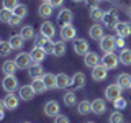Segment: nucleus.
I'll return each mask as SVG.
<instances>
[{"mask_svg":"<svg viewBox=\"0 0 131 123\" xmlns=\"http://www.w3.org/2000/svg\"><path fill=\"white\" fill-rule=\"evenodd\" d=\"M116 48H125V38L123 36H116Z\"/></svg>","mask_w":131,"mask_h":123,"instance_id":"nucleus-45","label":"nucleus"},{"mask_svg":"<svg viewBox=\"0 0 131 123\" xmlns=\"http://www.w3.org/2000/svg\"><path fill=\"white\" fill-rule=\"evenodd\" d=\"M52 8H54V7H52L49 2H43L39 5V8H38V15L43 16V18H48V16L52 15Z\"/></svg>","mask_w":131,"mask_h":123,"instance_id":"nucleus-25","label":"nucleus"},{"mask_svg":"<svg viewBox=\"0 0 131 123\" xmlns=\"http://www.w3.org/2000/svg\"><path fill=\"white\" fill-rule=\"evenodd\" d=\"M44 80L48 89H56L57 87V74H52V72H44V76L41 77Z\"/></svg>","mask_w":131,"mask_h":123,"instance_id":"nucleus-21","label":"nucleus"},{"mask_svg":"<svg viewBox=\"0 0 131 123\" xmlns=\"http://www.w3.org/2000/svg\"><path fill=\"white\" fill-rule=\"evenodd\" d=\"M72 20H74V13L69 8H61L59 10V13H57V23L59 25H69V23H72Z\"/></svg>","mask_w":131,"mask_h":123,"instance_id":"nucleus-11","label":"nucleus"},{"mask_svg":"<svg viewBox=\"0 0 131 123\" xmlns=\"http://www.w3.org/2000/svg\"><path fill=\"white\" fill-rule=\"evenodd\" d=\"M102 23L105 25L106 28H115L118 23H120V18H118V12L115 10H108L103 13V18H102Z\"/></svg>","mask_w":131,"mask_h":123,"instance_id":"nucleus-2","label":"nucleus"},{"mask_svg":"<svg viewBox=\"0 0 131 123\" xmlns=\"http://www.w3.org/2000/svg\"><path fill=\"white\" fill-rule=\"evenodd\" d=\"M8 43L12 44V48H13V49H21V48H23V44H25V38H23V36L18 33V35L10 36Z\"/></svg>","mask_w":131,"mask_h":123,"instance_id":"nucleus-27","label":"nucleus"},{"mask_svg":"<svg viewBox=\"0 0 131 123\" xmlns=\"http://www.w3.org/2000/svg\"><path fill=\"white\" fill-rule=\"evenodd\" d=\"M48 53L44 51V48H33L31 51H30V56H31V59H33V63H43L44 61V57H46Z\"/></svg>","mask_w":131,"mask_h":123,"instance_id":"nucleus-19","label":"nucleus"},{"mask_svg":"<svg viewBox=\"0 0 131 123\" xmlns=\"http://www.w3.org/2000/svg\"><path fill=\"white\" fill-rule=\"evenodd\" d=\"M64 104L67 107H72L77 104V97H75V92H66L64 94Z\"/></svg>","mask_w":131,"mask_h":123,"instance_id":"nucleus-34","label":"nucleus"},{"mask_svg":"<svg viewBox=\"0 0 131 123\" xmlns=\"http://www.w3.org/2000/svg\"><path fill=\"white\" fill-rule=\"evenodd\" d=\"M43 2H49V0H43Z\"/></svg>","mask_w":131,"mask_h":123,"instance_id":"nucleus-49","label":"nucleus"},{"mask_svg":"<svg viewBox=\"0 0 131 123\" xmlns=\"http://www.w3.org/2000/svg\"><path fill=\"white\" fill-rule=\"evenodd\" d=\"M100 63H102L100 56H98L97 53H93V51H89L87 54L84 56V64L87 66V67H90V69H93L95 66H98Z\"/></svg>","mask_w":131,"mask_h":123,"instance_id":"nucleus-14","label":"nucleus"},{"mask_svg":"<svg viewBox=\"0 0 131 123\" xmlns=\"http://www.w3.org/2000/svg\"><path fill=\"white\" fill-rule=\"evenodd\" d=\"M103 13H105V12L102 10L100 7H92V8H90V18L95 20V22H102Z\"/></svg>","mask_w":131,"mask_h":123,"instance_id":"nucleus-32","label":"nucleus"},{"mask_svg":"<svg viewBox=\"0 0 131 123\" xmlns=\"http://www.w3.org/2000/svg\"><path fill=\"white\" fill-rule=\"evenodd\" d=\"M115 30H116V35L118 36H123V38H126V36L131 35V25L128 22H120L115 26Z\"/></svg>","mask_w":131,"mask_h":123,"instance_id":"nucleus-20","label":"nucleus"},{"mask_svg":"<svg viewBox=\"0 0 131 123\" xmlns=\"http://www.w3.org/2000/svg\"><path fill=\"white\" fill-rule=\"evenodd\" d=\"M87 123H93V121H87Z\"/></svg>","mask_w":131,"mask_h":123,"instance_id":"nucleus-51","label":"nucleus"},{"mask_svg":"<svg viewBox=\"0 0 131 123\" xmlns=\"http://www.w3.org/2000/svg\"><path fill=\"white\" fill-rule=\"evenodd\" d=\"M54 44L56 43H52V39H48L46 44H44V51H46L48 54H52V51H54Z\"/></svg>","mask_w":131,"mask_h":123,"instance_id":"nucleus-42","label":"nucleus"},{"mask_svg":"<svg viewBox=\"0 0 131 123\" xmlns=\"http://www.w3.org/2000/svg\"><path fill=\"white\" fill-rule=\"evenodd\" d=\"M72 84V77H69L66 72H61L57 74V89H67L69 85Z\"/></svg>","mask_w":131,"mask_h":123,"instance_id":"nucleus-23","label":"nucleus"},{"mask_svg":"<svg viewBox=\"0 0 131 123\" xmlns=\"http://www.w3.org/2000/svg\"><path fill=\"white\" fill-rule=\"evenodd\" d=\"M23 123H30V121H23Z\"/></svg>","mask_w":131,"mask_h":123,"instance_id":"nucleus-50","label":"nucleus"},{"mask_svg":"<svg viewBox=\"0 0 131 123\" xmlns=\"http://www.w3.org/2000/svg\"><path fill=\"white\" fill-rule=\"evenodd\" d=\"M12 51H13V48H12V44L8 41H2L0 43V54L2 56H8Z\"/></svg>","mask_w":131,"mask_h":123,"instance_id":"nucleus-36","label":"nucleus"},{"mask_svg":"<svg viewBox=\"0 0 131 123\" xmlns=\"http://www.w3.org/2000/svg\"><path fill=\"white\" fill-rule=\"evenodd\" d=\"M28 74H30L31 79H39V77H43L44 76V71H43L41 63H33L30 67H28Z\"/></svg>","mask_w":131,"mask_h":123,"instance_id":"nucleus-16","label":"nucleus"},{"mask_svg":"<svg viewBox=\"0 0 131 123\" xmlns=\"http://www.w3.org/2000/svg\"><path fill=\"white\" fill-rule=\"evenodd\" d=\"M59 110H61V105L57 104L56 100H49L44 104V115L46 117H51V118H54L59 115Z\"/></svg>","mask_w":131,"mask_h":123,"instance_id":"nucleus-7","label":"nucleus"},{"mask_svg":"<svg viewBox=\"0 0 131 123\" xmlns=\"http://www.w3.org/2000/svg\"><path fill=\"white\" fill-rule=\"evenodd\" d=\"M18 95H20L21 100L28 102L36 95V92H35V89H33V85H21V87L18 89Z\"/></svg>","mask_w":131,"mask_h":123,"instance_id":"nucleus-15","label":"nucleus"},{"mask_svg":"<svg viewBox=\"0 0 131 123\" xmlns=\"http://www.w3.org/2000/svg\"><path fill=\"white\" fill-rule=\"evenodd\" d=\"M118 63H120V57L115 54V53H105L103 57H102V64H103L108 71L110 69H116Z\"/></svg>","mask_w":131,"mask_h":123,"instance_id":"nucleus-4","label":"nucleus"},{"mask_svg":"<svg viewBox=\"0 0 131 123\" xmlns=\"http://www.w3.org/2000/svg\"><path fill=\"white\" fill-rule=\"evenodd\" d=\"M75 35H77V30H75V26H72V23L61 26V39H62V41L74 39V38H75Z\"/></svg>","mask_w":131,"mask_h":123,"instance_id":"nucleus-10","label":"nucleus"},{"mask_svg":"<svg viewBox=\"0 0 131 123\" xmlns=\"http://www.w3.org/2000/svg\"><path fill=\"white\" fill-rule=\"evenodd\" d=\"M20 35H21L26 41H28V39H33V38H35V30H33L31 25H25V26H21Z\"/></svg>","mask_w":131,"mask_h":123,"instance_id":"nucleus-31","label":"nucleus"},{"mask_svg":"<svg viewBox=\"0 0 131 123\" xmlns=\"http://www.w3.org/2000/svg\"><path fill=\"white\" fill-rule=\"evenodd\" d=\"M2 3H3V8H7V10H12V12L15 10V7L20 5L18 0H3Z\"/></svg>","mask_w":131,"mask_h":123,"instance_id":"nucleus-39","label":"nucleus"},{"mask_svg":"<svg viewBox=\"0 0 131 123\" xmlns=\"http://www.w3.org/2000/svg\"><path fill=\"white\" fill-rule=\"evenodd\" d=\"M118 57H120V63H121L123 66H131V49L123 48Z\"/></svg>","mask_w":131,"mask_h":123,"instance_id":"nucleus-29","label":"nucleus"},{"mask_svg":"<svg viewBox=\"0 0 131 123\" xmlns=\"http://www.w3.org/2000/svg\"><path fill=\"white\" fill-rule=\"evenodd\" d=\"M121 90L123 89L116 84V82H115V84H110L108 87L105 89V98H106V100H110V102H115L116 98L121 97Z\"/></svg>","mask_w":131,"mask_h":123,"instance_id":"nucleus-3","label":"nucleus"},{"mask_svg":"<svg viewBox=\"0 0 131 123\" xmlns=\"http://www.w3.org/2000/svg\"><path fill=\"white\" fill-rule=\"evenodd\" d=\"M100 2H102V0H85V3H87L90 8H92V7H98Z\"/></svg>","mask_w":131,"mask_h":123,"instance_id":"nucleus-46","label":"nucleus"},{"mask_svg":"<svg viewBox=\"0 0 131 123\" xmlns=\"http://www.w3.org/2000/svg\"><path fill=\"white\" fill-rule=\"evenodd\" d=\"M46 41H48V38H46V36H43V35L39 33V35L36 36V39H35V46H36V48H44Z\"/></svg>","mask_w":131,"mask_h":123,"instance_id":"nucleus-41","label":"nucleus"},{"mask_svg":"<svg viewBox=\"0 0 131 123\" xmlns=\"http://www.w3.org/2000/svg\"><path fill=\"white\" fill-rule=\"evenodd\" d=\"M54 123H71L69 121V118L66 117V115H57V117H54Z\"/></svg>","mask_w":131,"mask_h":123,"instance_id":"nucleus-44","label":"nucleus"},{"mask_svg":"<svg viewBox=\"0 0 131 123\" xmlns=\"http://www.w3.org/2000/svg\"><path fill=\"white\" fill-rule=\"evenodd\" d=\"M52 54L61 57L66 54V41H57V43L54 44V51H52Z\"/></svg>","mask_w":131,"mask_h":123,"instance_id":"nucleus-33","label":"nucleus"},{"mask_svg":"<svg viewBox=\"0 0 131 123\" xmlns=\"http://www.w3.org/2000/svg\"><path fill=\"white\" fill-rule=\"evenodd\" d=\"M18 104H20V95H15L13 92L7 94L5 98L2 100V105L5 107L7 110H15L16 107H18Z\"/></svg>","mask_w":131,"mask_h":123,"instance_id":"nucleus-5","label":"nucleus"},{"mask_svg":"<svg viewBox=\"0 0 131 123\" xmlns=\"http://www.w3.org/2000/svg\"><path fill=\"white\" fill-rule=\"evenodd\" d=\"M16 69H18V66H16L15 61H5L3 66H2V71H3L5 76H15Z\"/></svg>","mask_w":131,"mask_h":123,"instance_id":"nucleus-26","label":"nucleus"},{"mask_svg":"<svg viewBox=\"0 0 131 123\" xmlns=\"http://www.w3.org/2000/svg\"><path fill=\"white\" fill-rule=\"evenodd\" d=\"M2 87L5 92H15L16 89H18V79H16L15 76H5L2 80Z\"/></svg>","mask_w":131,"mask_h":123,"instance_id":"nucleus-6","label":"nucleus"},{"mask_svg":"<svg viewBox=\"0 0 131 123\" xmlns=\"http://www.w3.org/2000/svg\"><path fill=\"white\" fill-rule=\"evenodd\" d=\"M31 85H33V89H35V92L36 94H44L48 90V87H46V84H44V80L41 79H33V82H31Z\"/></svg>","mask_w":131,"mask_h":123,"instance_id":"nucleus-30","label":"nucleus"},{"mask_svg":"<svg viewBox=\"0 0 131 123\" xmlns=\"http://www.w3.org/2000/svg\"><path fill=\"white\" fill-rule=\"evenodd\" d=\"M39 33L43 36H46L48 39H52L54 35H56V28H54V25H52L51 22H43L39 25Z\"/></svg>","mask_w":131,"mask_h":123,"instance_id":"nucleus-12","label":"nucleus"},{"mask_svg":"<svg viewBox=\"0 0 131 123\" xmlns=\"http://www.w3.org/2000/svg\"><path fill=\"white\" fill-rule=\"evenodd\" d=\"M72 89L74 90H75V89H82V87H84V85H85V74L84 72H75V74H74V76H72Z\"/></svg>","mask_w":131,"mask_h":123,"instance_id":"nucleus-22","label":"nucleus"},{"mask_svg":"<svg viewBox=\"0 0 131 123\" xmlns=\"http://www.w3.org/2000/svg\"><path fill=\"white\" fill-rule=\"evenodd\" d=\"M92 112L95 115H103L106 112L105 98H95V100H92Z\"/></svg>","mask_w":131,"mask_h":123,"instance_id":"nucleus-17","label":"nucleus"},{"mask_svg":"<svg viewBox=\"0 0 131 123\" xmlns=\"http://www.w3.org/2000/svg\"><path fill=\"white\" fill-rule=\"evenodd\" d=\"M72 2H75V3H79V2H85V0H72Z\"/></svg>","mask_w":131,"mask_h":123,"instance_id":"nucleus-48","label":"nucleus"},{"mask_svg":"<svg viewBox=\"0 0 131 123\" xmlns=\"http://www.w3.org/2000/svg\"><path fill=\"white\" fill-rule=\"evenodd\" d=\"M15 63L18 66V69H28L31 66L33 59H31L30 53H20V54L15 57Z\"/></svg>","mask_w":131,"mask_h":123,"instance_id":"nucleus-9","label":"nucleus"},{"mask_svg":"<svg viewBox=\"0 0 131 123\" xmlns=\"http://www.w3.org/2000/svg\"><path fill=\"white\" fill-rule=\"evenodd\" d=\"M113 104H115V108H116V110H123V108H126L128 102H126V98L120 97V98H116V100H115Z\"/></svg>","mask_w":131,"mask_h":123,"instance_id":"nucleus-40","label":"nucleus"},{"mask_svg":"<svg viewBox=\"0 0 131 123\" xmlns=\"http://www.w3.org/2000/svg\"><path fill=\"white\" fill-rule=\"evenodd\" d=\"M13 13H15V15H18V16H21V18H25V16H26V13H28V8H26V5L20 3L18 7H15Z\"/></svg>","mask_w":131,"mask_h":123,"instance_id":"nucleus-38","label":"nucleus"},{"mask_svg":"<svg viewBox=\"0 0 131 123\" xmlns=\"http://www.w3.org/2000/svg\"><path fill=\"white\" fill-rule=\"evenodd\" d=\"M98 43H100V49L103 53H113L115 48H116V38L112 36V35L103 36V38L98 41Z\"/></svg>","mask_w":131,"mask_h":123,"instance_id":"nucleus-1","label":"nucleus"},{"mask_svg":"<svg viewBox=\"0 0 131 123\" xmlns=\"http://www.w3.org/2000/svg\"><path fill=\"white\" fill-rule=\"evenodd\" d=\"M106 76H108V69H106L103 64H98V66H95V67L92 69V79L97 80V82L105 80Z\"/></svg>","mask_w":131,"mask_h":123,"instance_id":"nucleus-13","label":"nucleus"},{"mask_svg":"<svg viewBox=\"0 0 131 123\" xmlns=\"http://www.w3.org/2000/svg\"><path fill=\"white\" fill-rule=\"evenodd\" d=\"M116 84L120 85L121 89H131V76L126 72L120 74V76L116 77Z\"/></svg>","mask_w":131,"mask_h":123,"instance_id":"nucleus-24","label":"nucleus"},{"mask_svg":"<svg viewBox=\"0 0 131 123\" xmlns=\"http://www.w3.org/2000/svg\"><path fill=\"white\" fill-rule=\"evenodd\" d=\"M89 35H90V38H92V39L100 41L105 36V30H103L102 25H93V26L89 28Z\"/></svg>","mask_w":131,"mask_h":123,"instance_id":"nucleus-18","label":"nucleus"},{"mask_svg":"<svg viewBox=\"0 0 131 123\" xmlns=\"http://www.w3.org/2000/svg\"><path fill=\"white\" fill-rule=\"evenodd\" d=\"M62 2H64V0H49V3H51V5L52 7H61V5H62Z\"/></svg>","mask_w":131,"mask_h":123,"instance_id":"nucleus-47","label":"nucleus"},{"mask_svg":"<svg viewBox=\"0 0 131 123\" xmlns=\"http://www.w3.org/2000/svg\"><path fill=\"white\" fill-rule=\"evenodd\" d=\"M77 112H79V115H89L90 112H92V102H89V100L79 102V105H77Z\"/></svg>","mask_w":131,"mask_h":123,"instance_id":"nucleus-28","label":"nucleus"},{"mask_svg":"<svg viewBox=\"0 0 131 123\" xmlns=\"http://www.w3.org/2000/svg\"><path fill=\"white\" fill-rule=\"evenodd\" d=\"M89 51H90V49H89V41H87V39L79 38V39L74 41V53H75V54L85 56Z\"/></svg>","mask_w":131,"mask_h":123,"instance_id":"nucleus-8","label":"nucleus"},{"mask_svg":"<svg viewBox=\"0 0 131 123\" xmlns=\"http://www.w3.org/2000/svg\"><path fill=\"white\" fill-rule=\"evenodd\" d=\"M12 16H13V12H12V10H7V8H3V10L0 12V20H2L3 23H10Z\"/></svg>","mask_w":131,"mask_h":123,"instance_id":"nucleus-37","label":"nucleus"},{"mask_svg":"<svg viewBox=\"0 0 131 123\" xmlns=\"http://www.w3.org/2000/svg\"><path fill=\"white\" fill-rule=\"evenodd\" d=\"M21 16H18V15H15L13 13V16H12V20H10V23H8V25H10V26H18V25L20 23H21Z\"/></svg>","mask_w":131,"mask_h":123,"instance_id":"nucleus-43","label":"nucleus"},{"mask_svg":"<svg viewBox=\"0 0 131 123\" xmlns=\"http://www.w3.org/2000/svg\"><path fill=\"white\" fill-rule=\"evenodd\" d=\"M110 123H125V117H123V113L120 110H115V112L110 115Z\"/></svg>","mask_w":131,"mask_h":123,"instance_id":"nucleus-35","label":"nucleus"}]
</instances>
